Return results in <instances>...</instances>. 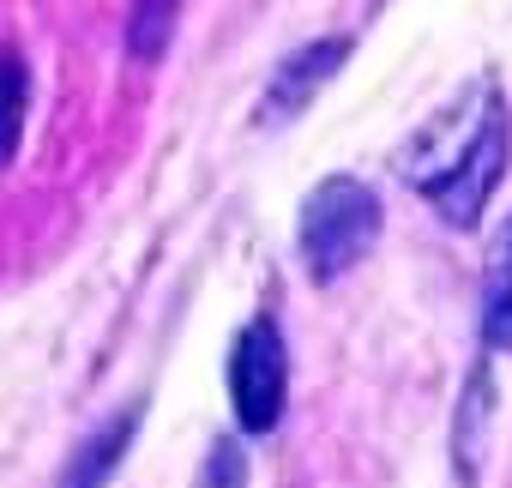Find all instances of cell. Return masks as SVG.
Instances as JSON below:
<instances>
[{"instance_id": "5b68a950", "label": "cell", "mask_w": 512, "mask_h": 488, "mask_svg": "<svg viewBox=\"0 0 512 488\" xmlns=\"http://www.w3.org/2000/svg\"><path fill=\"white\" fill-rule=\"evenodd\" d=\"M133 428H139V404H133V410H121L115 422H103V428L73 452V464H67L61 488H103V482H109V470L121 464L127 440H133Z\"/></svg>"}, {"instance_id": "6da1fadb", "label": "cell", "mask_w": 512, "mask_h": 488, "mask_svg": "<svg viewBox=\"0 0 512 488\" xmlns=\"http://www.w3.org/2000/svg\"><path fill=\"white\" fill-rule=\"evenodd\" d=\"M506 157H512V109L500 79L482 73L476 85H464L458 103L434 109L410 133V145L398 151V175L440 211V223L476 229L482 205L506 175Z\"/></svg>"}, {"instance_id": "7a4b0ae2", "label": "cell", "mask_w": 512, "mask_h": 488, "mask_svg": "<svg viewBox=\"0 0 512 488\" xmlns=\"http://www.w3.org/2000/svg\"><path fill=\"white\" fill-rule=\"evenodd\" d=\"M380 199L368 181L356 175H326L308 199H302V217H296V248H302V266L314 284H338L344 272H356L374 241H380Z\"/></svg>"}, {"instance_id": "52a82bcc", "label": "cell", "mask_w": 512, "mask_h": 488, "mask_svg": "<svg viewBox=\"0 0 512 488\" xmlns=\"http://www.w3.org/2000/svg\"><path fill=\"white\" fill-rule=\"evenodd\" d=\"M25 109H31V67L19 49H0V169L19 157Z\"/></svg>"}, {"instance_id": "9c48e42d", "label": "cell", "mask_w": 512, "mask_h": 488, "mask_svg": "<svg viewBox=\"0 0 512 488\" xmlns=\"http://www.w3.org/2000/svg\"><path fill=\"white\" fill-rule=\"evenodd\" d=\"M175 19H181V0H139V7H133V25H127L133 61H163V49H169V37H175Z\"/></svg>"}, {"instance_id": "ba28073f", "label": "cell", "mask_w": 512, "mask_h": 488, "mask_svg": "<svg viewBox=\"0 0 512 488\" xmlns=\"http://www.w3.org/2000/svg\"><path fill=\"white\" fill-rule=\"evenodd\" d=\"M488 410H494V392H488V362H476V374H470V386H464V410H458V440H452V452H458V476H464V482H476V470H482Z\"/></svg>"}, {"instance_id": "30bf717a", "label": "cell", "mask_w": 512, "mask_h": 488, "mask_svg": "<svg viewBox=\"0 0 512 488\" xmlns=\"http://www.w3.org/2000/svg\"><path fill=\"white\" fill-rule=\"evenodd\" d=\"M193 488H247V452L223 434V440H211V452H205V464H199V482Z\"/></svg>"}, {"instance_id": "277c9868", "label": "cell", "mask_w": 512, "mask_h": 488, "mask_svg": "<svg viewBox=\"0 0 512 488\" xmlns=\"http://www.w3.org/2000/svg\"><path fill=\"white\" fill-rule=\"evenodd\" d=\"M344 61H350V37H314V43H302V49L284 55L278 73L266 79V91H260V115H253V121H260V127H284V121H296Z\"/></svg>"}, {"instance_id": "3957f363", "label": "cell", "mask_w": 512, "mask_h": 488, "mask_svg": "<svg viewBox=\"0 0 512 488\" xmlns=\"http://www.w3.org/2000/svg\"><path fill=\"white\" fill-rule=\"evenodd\" d=\"M290 398V350L272 314H253L229 350V404L247 434H272Z\"/></svg>"}, {"instance_id": "8992f818", "label": "cell", "mask_w": 512, "mask_h": 488, "mask_svg": "<svg viewBox=\"0 0 512 488\" xmlns=\"http://www.w3.org/2000/svg\"><path fill=\"white\" fill-rule=\"evenodd\" d=\"M482 344L512 350V223L500 229L488 254V278H482Z\"/></svg>"}]
</instances>
